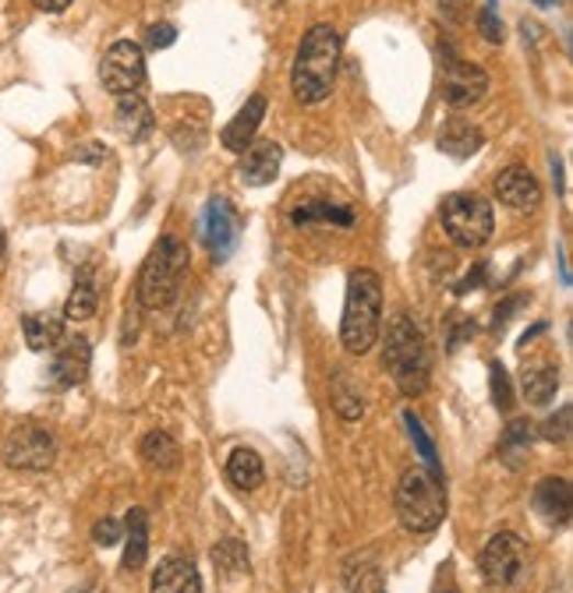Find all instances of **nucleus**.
<instances>
[{
	"mask_svg": "<svg viewBox=\"0 0 573 593\" xmlns=\"http://www.w3.org/2000/svg\"><path fill=\"white\" fill-rule=\"evenodd\" d=\"M280 146H273V141H259V146L245 149V159H241V178L245 184L251 187H266L273 184V178L280 173Z\"/></svg>",
	"mask_w": 573,
	"mask_h": 593,
	"instance_id": "17",
	"label": "nucleus"
},
{
	"mask_svg": "<svg viewBox=\"0 0 573 593\" xmlns=\"http://www.w3.org/2000/svg\"><path fill=\"white\" fill-rule=\"evenodd\" d=\"M439 4L450 11V19H464V0H439Z\"/></svg>",
	"mask_w": 573,
	"mask_h": 593,
	"instance_id": "37",
	"label": "nucleus"
},
{
	"mask_svg": "<svg viewBox=\"0 0 573 593\" xmlns=\"http://www.w3.org/2000/svg\"><path fill=\"white\" fill-rule=\"evenodd\" d=\"M531 445V427L528 421H514L506 427V438H503V453H509V448H528Z\"/></svg>",
	"mask_w": 573,
	"mask_h": 593,
	"instance_id": "32",
	"label": "nucleus"
},
{
	"mask_svg": "<svg viewBox=\"0 0 573 593\" xmlns=\"http://www.w3.org/2000/svg\"><path fill=\"white\" fill-rule=\"evenodd\" d=\"M153 593H202L199 569L191 558H164L153 572Z\"/></svg>",
	"mask_w": 573,
	"mask_h": 593,
	"instance_id": "14",
	"label": "nucleus"
},
{
	"mask_svg": "<svg viewBox=\"0 0 573 593\" xmlns=\"http://www.w3.org/2000/svg\"><path fill=\"white\" fill-rule=\"evenodd\" d=\"M439 152L453 156V159H468L482 149V132L471 124V121H460V117H450L442 124V132L436 138Z\"/></svg>",
	"mask_w": 573,
	"mask_h": 593,
	"instance_id": "19",
	"label": "nucleus"
},
{
	"mask_svg": "<svg viewBox=\"0 0 573 593\" xmlns=\"http://www.w3.org/2000/svg\"><path fill=\"white\" fill-rule=\"evenodd\" d=\"M4 248H8V240H4V230H0V259H4Z\"/></svg>",
	"mask_w": 573,
	"mask_h": 593,
	"instance_id": "38",
	"label": "nucleus"
},
{
	"mask_svg": "<svg viewBox=\"0 0 573 593\" xmlns=\"http://www.w3.org/2000/svg\"><path fill=\"white\" fill-rule=\"evenodd\" d=\"M142 459L156 470H173L181 463V448L167 431H149V435L142 438Z\"/></svg>",
	"mask_w": 573,
	"mask_h": 593,
	"instance_id": "23",
	"label": "nucleus"
},
{
	"mask_svg": "<svg viewBox=\"0 0 573 593\" xmlns=\"http://www.w3.org/2000/svg\"><path fill=\"white\" fill-rule=\"evenodd\" d=\"M404 421H407L411 435H414V445H418V453H422V459H425V470H432V474H439V477H442V470H439V456H436L432 442H428V435H425L422 421H418V417H414V413H407Z\"/></svg>",
	"mask_w": 573,
	"mask_h": 593,
	"instance_id": "29",
	"label": "nucleus"
},
{
	"mask_svg": "<svg viewBox=\"0 0 573 593\" xmlns=\"http://www.w3.org/2000/svg\"><path fill=\"white\" fill-rule=\"evenodd\" d=\"M492 399H496L499 410H509V378H506V367L503 364H492Z\"/></svg>",
	"mask_w": 573,
	"mask_h": 593,
	"instance_id": "31",
	"label": "nucleus"
},
{
	"mask_svg": "<svg viewBox=\"0 0 573 593\" xmlns=\"http://www.w3.org/2000/svg\"><path fill=\"white\" fill-rule=\"evenodd\" d=\"M555 389H560V372L555 367H535L524 378V396H528V403L535 407H549L555 399Z\"/></svg>",
	"mask_w": 573,
	"mask_h": 593,
	"instance_id": "25",
	"label": "nucleus"
},
{
	"mask_svg": "<svg viewBox=\"0 0 573 593\" xmlns=\"http://www.w3.org/2000/svg\"><path fill=\"white\" fill-rule=\"evenodd\" d=\"M96 304H100V297H96V286H92V280L82 276L71 286V297H68V304H64V315H68L71 322H86V318L96 315Z\"/></svg>",
	"mask_w": 573,
	"mask_h": 593,
	"instance_id": "27",
	"label": "nucleus"
},
{
	"mask_svg": "<svg viewBox=\"0 0 573 593\" xmlns=\"http://www.w3.org/2000/svg\"><path fill=\"white\" fill-rule=\"evenodd\" d=\"M184 272H188V248L181 244L178 237H164L146 254V262H142V276H138L142 304L153 308V311L170 308L173 297L181 294Z\"/></svg>",
	"mask_w": 573,
	"mask_h": 593,
	"instance_id": "5",
	"label": "nucleus"
},
{
	"mask_svg": "<svg viewBox=\"0 0 573 593\" xmlns=\"http://www.w3.org/2000/svg\"><path fill=\"white\" fill-rule=\"evenodd\" d=\"M117 124L124 127V135L138 141V138H146L149 135V127H153V114H149V106L135 100V92L132 95H124L121 106H117Z\"/></svg>",
	"mask_w": 573,
	"mask_h": 593,
	"instance_id": "24",
	"label": "nucleus"
},
{
	"mask_svg": "<svg viewBox=\"0 0 573 593\" xmlns=\"http://www.w3.org/2000/svg\"><path fill=\"white\" fill-rule=\"evenodd\" d=\"M262 117H266V95H251V100L237 110V117L223 127V146L231 152H245L251 146L255 132H259Z\"/></svg>",
	"mask_w": 573,
	"mask_h": 593,
	"instance_id": "16",
	"label": "nucleus"
},
{
	"mask_svg": "<svg viewBox=\"0 0 573 593\" xmlns=\"http://www.w3.org/2000/svg\"><path fill=\"white\" fill-rule=\"evenodd\" d=\"M396 516H401V523L411 534H432L446 520L442 477L425 467L407 470L401 477V484H396Z\"/></svg>",
	"mask_w": 573,
	"mask_h": 593,
	"instance_id": "4",
	"label": "nucleus"
},
{
	"mask_svg": "<svg viewBox=\"0 0 573 593\" xmlns=\"http://www.w3.org/2000/svg\"><path fill=\"white\" fill-rule=\"evenodd\" d=\"M294 223H340V227H350L355 223V213L347 205H329V202H305L294 208Z\"/></svg>",
	"mask_w": 573,
	"mask_h": 593,
	"instance_id": "26",
	"label": "nucleus"
},
{
	"mask_svg": "<svg viewBox=\"0 0 573 593\" xmlns=\"http://www.w3.org/2000/svg\"><path fill=\"white\" fill-rule=\"evenodd\" d=\"M546 438L549 442H566L570 438V407H563L560 417H552V421L546 424Z\"/></svg>",
	"mask_w": 573,
	"mask_h": 593,
	"instance_id": "35",
	"label": "nucleus"
},
{
	"mask_svg": "<svg viewBox=\"0 0 573 593\" xmlns=\"http://www.w3.org/2000/svg\"><path fill=\"white\" fill-rule=\"evenodd\" d=\"M100 78H103V85L114 95L138 92L142 82H146V54H142V46L132 43V39H117L103 54Z\"/></svg>",
	"mask_w": 573,
	"mask_h": 593,
	"instance_id": "7",
	"label": "nucleus"
},
{
	"mask_svg": "<svg viewBox=\"0 0 573 593\" xmlns=\"http://www.w3.org/2000/svg\"><path fill=\"white\" fill-rule=\"evenodd\" d=\"M227 477H231V484L237 491H255L266 480V467H262V459L259 453H251V448H234L231 459H227Z\"/></svg>",
	"mask_w": 573,
	"mask_h": 593,
	"instance_id": "21",
	"label": "nucleus"
},
{
	"mask_svg": "<svg viewBox=\"0 0 573 593\" xmlns=\"http://www.w3.org/2000/svg\"><path fill=\"white\" fill-rule=\"evenodd\" d=\"M535 509L538 516L552 523V526H566L570 512H573V499H570V484L563 477H546L535 484Z\"/></svg>",
	"mask_w": 573,
	"mask_h": 593,
	"instance_id": "15",
	"label": "nucleus"
},
{
	"mask_svg": "<svg viewBox=\"0 0 573 593\" xmlns=\"http://www.w3.org/2000/svg\"><path fill=\"white\" fill-rule=\"evenodd\" d=\"M485 92H488V75L478 68V64L450 57L442 75V100L453 110H464V106H474Z\"/></svg>",
	"mask_w": 573,
	"mask_h": 593,
	"instance_id": "11",
	"label": "nucleus"
},
{
	"mask_svg": "<svg viewBox=\"0 0 573 593\" xmlns=\"http://www.w3.org/2000/svg\"><path fill=\"white\" fill-rule=\"evenodd\" d=\"M237 233H241V216L227 198H213L205 205L202 216V240L216 262H223L237 244Z\"/></svg>",
	"mask_w": 573,
	"mask_h": 593,
	"instance_id": "10",
	"label": "nucleus"
},
{
	"mask_svg": "<svg viewBox=\"0 0 573 593\" xmlns=\"http://www.w3.org/2000/svg\"><path fill=\"white\" fill-rule=\"evenodd\" d=\"M178 39V28H173L170 22H159L146 32V43H149V50H167V46Z\"/></svg>",
	"mask_w": 573,
	"mask_h": 593,
	"instance_id": "33",
	"label": "nucleus"
},
{
	"mask_svg": "<svg viewBox=\"0 0 573 593\" xmlns=\"http://www.w3.org/2000/svg\"><path fill=\"white\" fill-rule=\"evenodd\" d=\"M25 343L29 350H36V354H43V350H54L60 340H64V326L57 315H25Z\"/></svg>",
	"mask_w": 573,
	"mask_h": 593,
	"instance_id": "22",
	"label": "nucleus"
},
{
	"mask_svg": "<svg viewBox=\"0 0 573 593\" xmlns=\"http://www.w3.org/2000/svg\"><path fill=\"white\" fill-rule=\"evenodd\" d=\"M439 219H442V230L450 233V240L460 248H482L492 237V227H496L492 205L482 195H474V191H453V195H446Z\"/></svg>",
	"mask_w": 573,
	"mask_h": 593,
	"instance_id": "6",
	"label": "nucleus"
},
{
	"mask_svg": "<svg viewBox=\"0 0 573 593\" xmlns=\"http://www.w3.org/2000/svg\"><path fill=\"white\" fill-rule=\"evenodd\" d=\"M89 364H92V354H89V343L82 335H68V340L57 343V354H54V364H50V378L57 389H75L82 386L86 375H89Z\"/></svg>",
	"mask_w": 573,
	"mask_h": 593,
	"instance_id": "12",
	"label": "nucleus"
},
{
	"mask_svg": "<svg viewBox=\"0 0 573 593\" xmlns=\"http://www.w3.org/2000/svg\"><path fill=\"white\" fill-rule=\"evenodd\" d=\"M344 583L350 593H386V583H382V569L372 555H355L344 566Z\"/></svg>",
	"mask_w": 573,
	"mask_h": 593,
	"instance_id": "20",
	"label": "nucleus"
},
{
	"mask_svg": "<svg viewBox=\"0 0 573 593\" xmlns=\"http://www.w3.org/2000/svg\"><path fill=\"white\" fill-rule=\"evenodd\" d=\"M337 64H340L337 28H329V25L308 28L305 39L297 46L294 71H291V85H294L297 100L305 106L323 103L333 89V78H337Z\"/></svg>",
	"mask_w": 573,
	"mask_h": 593,
	"instance_id": "1",
	"label": "nucleus"
},
{
	"mask_svg": "<svg viewBox=\"0 0 573 593\" xmlns=\"http://www.w3.org/2000/svg\"><path fill=\"white\" fill-rule=\"evenodd\" d=\"M57 456L54 435L40 424H19L8 435L4 459L14 470H50Z\"/></svg>",
	"mask_w": 573,
	"mask_h": 593,
	"instance_id": "8",
	"label": "nucleus"
},
{
	"mask_svg": "<svg viewBox=\"0 0 573 593\" xmlns=\"http://www.w3.org/2000/svg\"><path fill=\"white\" fill-rule=\"evenodd\" d=\"M32 4H36L40 11H64L71 0H32Z\"/></svg>",
	"mask_w": 573,
	"mask_h": 593,
	"instance_id": "36",
	"label": "nucleus"
},
{
	"mask_svg": "<svg viewBox=\"0 0 573 593\" xmlns=\"http://www.w3.org/2000/svg\"><path fill=\"white\" fill-rule=\"evenodd\" d=\"M535 4H538V8H552V4H555V0H535Z\"/></svg>",
	"mask_w": 573,
	"mask_h": 593,
	"instance_id": "39",
	"label": "nucleus"
},
{
	"mask_svg": "<svg viewBox=\"0 0 573 593\" xmlns=\"http://www.w3.org/2000/svg\"><path fill=\"white\" fill-rule=\"evenodd\" d=\"M382 326V280L372 269H355L347 280L340 340L350 354H369Z\"/></svg>",
	"mask_w": 573,
	"mask_h": 593,
	"instance_id": "2",
	"label": "nucleus"
},
{
	"mask_svg": "<svg viewBox=\"0 0 573 593\" xmlns=\"http://www.w3.org/2000/svg\"><path fill=\"white\" fill-rule=\"evenodd\" d=\"M92 540L96 544H103V548H110V544H117L121 540V523L117 520H100V523H96L92 526Z\"/></svg>",
	"mask_w": 573,
	"mask_h": 593,
	"instance_id": "34",
	"label": "nucleus"
},
{
	"mask_svg": "<svg viewBox=\"0 0 573 593\" xmlns=\"http://www.w3.org/2000/svg\"><path fill=\"white\" fill-rule=\"evenodd\" d=\"M524 569H528V544H524L517 534H499L485 544L482 572L492 586H499V590L514 586L524 575Z\"/></svg>",
	"mask_w": 573,
	"mask_h": 593,
	"instance_id": "9",
	"label": "nucleus"
},
{
	"mask_svg": "<svg viewBox=\"0 0 573 593\" xmlns=\"http://www.w3.org/2000/svg\"><path fill=\"white\" fill-rule=\"evenodd\" d=\"M333 410H337L344 421H358V417L364 413L361 392H358V386H350L347 375H340L337 381H333Z\"/></svg>",
	"mask_w": 573,
	"mask_h": 593,
	"instance_id": "28",
	"label": "nucleus"
},
{
	"mask_svg": "<svg viewBox=\"0 0 573 593\" xmlns=\"http://www.w3.org/2000/svg\"><path fill=\"white\" fill-rule=\"evenodd\" d=\"M124 558H121V569L127 572H138L146 566V555H149V516L146 509H132L124 516Z\"/></svg>",
	"mask_w": 573,
	"mask_h": 593,
	"instance_id": "18",
	"label": "nucleus"
},
{
	"mask_svg": "<svg viewBox=\"0 0 573 593\" xmlns=\"http://www.w3.org/2000/svg\"><path fill=\"white\" fill-rule=\"evenodd\" d=\"M496 198L506 208H517V213H531L541 205V184L531 170L524 167H506L496 178Z\"/></svg>",
	"mask_w": 573,
	"mask_h": 593,
	"instance_id": "13",
	"label": "nucleus"
},
{
	"mask_svg": "<svg viewBox=\"0 0 573 593\" xmlns=\"http://www.w3.org/2000/svg\"><path fill=\"white\" fill-rule=\"evenodd\" d=\"M386 372L404 396H422L428 389V378H432L428 343L407 315H396L386 329Z\"/></svg>",
	"mask_w": 573,
	"mask_h": 593,
	"instance_id": "3",
	"label": "nucleus"
},
{
	"mask_svg": "<svg viewBox=\"0 0 573 593\" xmlns=\"http://www.w3.org/2000/svg\"><path fill=\"white\" fill-rule=\"evenodd\" d=\"M478 28H482V36L488 43H503V22H499V14H496V0H485L482 14H478Z\"/></svg>",
	"mask_w": 573,
	"mask_h": 593,
	"instance_id": "30",
	"label": "nucleus"
}]
</instances>
